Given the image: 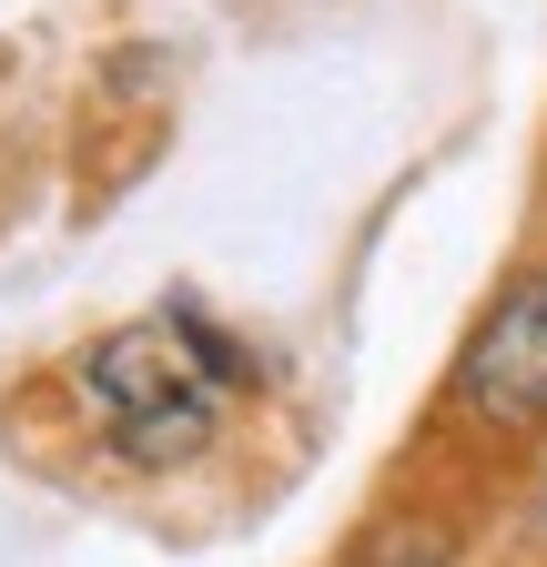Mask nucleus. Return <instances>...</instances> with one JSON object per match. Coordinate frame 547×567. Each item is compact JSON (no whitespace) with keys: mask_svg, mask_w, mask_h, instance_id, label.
Wrapping results in <instances>:
<instances>
[{"mask_svg":"<svg viewBox=\"0 0 547 567\" xmlns=\"http://www.w3.org/2000/svg\"><path fill=\"white\" fill-rule=\"evenodd\" d=\"M224 385H244V354L203 315H143L82 354V405L132 466H183L214 446Z\"/></svg>","mask_w":547,"mask_h":567,"instance_id":"nucleus-1","label":"nucleus"},{"mask_svg":"<svg viewBox=\"0 0 547 567\" xmlns=\"http://www.w3.org/2000/svg\"><path fill=\"white\" fill-rule=\"evenodd\" d=\"M456 405H466L476 425H497V436L547 425V274L517 284V295L476 324L466 365H456Z\"/></svg>","mask_w":547,"mask_h":567,"instance_id":"nucleus-2","label":"nucleus"},{"mask_svg":"<svg viewBox=\"0 0 547 567\" xmlns=\"http://www.w3.org/2000/svg\"><path fill=\"white\" fill-rule=\"evenodd\" d=\"M355 567H446V537L436 527H375L355 547Z\"/></svg>","mask_w":547,"mask_h":567,"instance_id":"nucleus-3","label":"nucleus"}]
</instances>
